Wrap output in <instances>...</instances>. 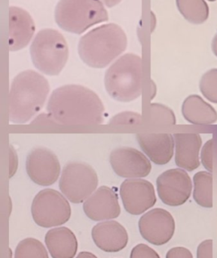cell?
Listing matches in <instances>:
<instances>
[{
	"label": "cell",
	"mask_w": 217,
	"mask_h": 258,
	"mask_svg": "<svg viewBox=\"0 0 217 258\" xmlns=\"http://www.w3.org/2000/svg\"><path fill=\"white\" fill-rule=\"evenodd\" d=\"M50 92L48 80L32 70L23 71L12 80L9 92V121L24 124L43 107Z\"/></svg>",
	"instance_id": "7a4b0ae2"
},
{
	"label": "cell",
	"mask_w": 217,
	"mask_h": 258,
	"mask_svg": "<svg viewBox=\"0 0 217 258\" xmlns=\"http://www.w3.org/2000/svg\"><path fill=\"white\" fill-rule=\"evenodd\" d=\"M30 57L35 68L45 75L53 77L61 73L69 58L67 41L58 30H39L32 41Z\"/></svg>",
	"instance_id": "8992f818"
},
{
	"label": "cell",
	"mask_w": 217,
	"mask_h": 258,
	"mask_svg": "<svg viewBox=\"0 0 217 258\" xmlns=\"http://www.w3.org/2000/svg\"><path fill=\"white\" fill-rule=\"evenodd\" d=\"M214 138L207 141L201 150V159L204 168L212 173L213 171V153Z\"/></svg>",
	"instance_id": "4316f807"
},
{
	"label": "cell",
	"mask_w": 217,
	"mask_h": 258,
	"mask_svg": "<svg viewBox=\"0 0 217 258\" xmlns=\"http://www.w3.org/2000/svg\"><path fill=\"white\" fill-rule=\"evenodd\" d=\"M156 185L159 198L167 206H182L189 200L192 194V180L182 168L167 170L159 176Z\"/></svg>",
	"instance_id": "9c48e42d"
},
{
	"label": "cell",
	"mask_w": 217,
	"mask_h": 258,
	"mask_svg": "<svg viewBox=\"0 0 217 258\" xmlns=\"http://www.w3.org/2000/svg\"><path fill=\"white\" fill-rule=\"evenodd\" d=\"M120 196L126 212L139 215L157 202L154 186L144 179H127L120 186Z\"/></svg>",
	"instance_id": "8fae6325"
},
{
	"label": "cell",
	"mask_w": 217,
	"mask_h": 258,
	"mask_svg": "<svg viewBox=\"0 0 217 258\" xmlns=\"http://www.w3.org/2000/svg\"><path fill=\"white\" fill-rule=\"evenodd\" d=\"M175 163L182 169L193 171L200 166L199 152L202 139L199 134L176 133Z\"/></svg>",
	"instance_id": "ac0fdd59"
},
{
	"label": "cell",
	"mask_w": 217,
	"mask_h": 258,
	"mask_svg": "<svg viewBox=\"0 0 217 258\" xmlns=\"http://www.w3.org/2000/svg\"><path fill=\"white\" fill-rule=\"evenodd\" d=\"M83 210L89 219L95 221L115 219L121 214V207L116 192L107 186L97 189L84 202Z\"/></svg>",
	"instance_id": "5bb4252c"
},
{
	"label": "cell",
	"mask_w": 217,
	"mask_h": 258,
	"mask_svg": "<svg viewBox=\"0 0 217 258\" xmlns=\"http://www.w3.org/2000/svg\"><path fill=\"white\" fill-rule=\"evenodd\" d=\"M9 251H10V258H12V251H11V249H9Z\"/></svg>",
	"instance_id": "8d00e7d4"
},
{
	"label": "cell",
	"mask_w": 217,
	"mask_h": 258,
	"mask_svg": "<svg viewBox=\"0 0 217 258\" xmlns=\"http://www.w3.org/2000/svg\"><path fill=\"white\" fill-rule=\"evenodd\" d=\"M138 226L142 237L158 246L168 243L172 239L176 227L171 214L163 209L149 211L141 217Z\"/></svg>",
	"instance_id": "7c38bea8"
},
{
	"label": "cell",
	"mask_w": 217,
	"mask_h": 258,
	"mask_svg": "<svg viewBox=\"0 0 217 258\" xmlns=\"http://www.w3.org/2000/svg\"><path fill=\"white\" fill-rule=\"evenodd\" d=\"M45 242L52 258H74L78 250L77 236L67 227H57L48 230Z\"/></svg>",
	"instance_id": "d6986e66"
},
{
	"label": "cell",
	"mask_w": 217,
	"mask_h": 258,
	"mask_svg": "<svg viewBox=\"0 0 217 258\" xmlns=\"http://www.w3.org/2000/svg\"><path fill=\"white\" fill-rule=\"evenodd\" d=\"M127 46L125 32L114 23L103 24L80 38L78 53L90 68L102 69L119 57Z\"/></svg>",
	"instance_id": "3957f363"
},
{
	"label": "cell",
	"mask_w": 217,
	"mask_h": 258,
	"mask_svg": "<svg viewBox=\"0 0 217 258\" xmlns=\"http://www.w3.org/2000/svg\"><path fill=\"white\" fill-rule=\"evenodd\" d=\"M46 110L57 125L102 124L105 107L94 91L80 85H66L51 93Z\"/></svg>",
	"instance_id": "6da1fadb"
},
{
	"label": "cell",
	"mask_w": 217,
	"mask_h": 258,
	"mask_svg": "<svg viewBox=\"0 0 217 258\" xmlns=\"http://www.w3.org/2000/svg\"><path fill=\"white\" fill-rule=\"evenodd\" d=\"M185 119L194 125H212L217 122V112L199 95L187 97L182 105Z\"/></svg>",
	"instance_id": "ffe728a7"
},
{
	"label": "cell",
	"mask_w": 217,
	"mask_h": 258,
	"mask_svg": "<svg viewBox=\"0 0 217 258\" xmlns=\"http://www.w3.org/2000/svg\"><path fill=\"white\" fill-rule=\"evenodd\" d=\"M92 236L97 247L105 252H118L124 249L128 242L127 230L115 221L98 223L92 229Z\"/></svg>",
	"instance_id": "e0dca14e"
},
{
	"label": "cell",
	"mask_w": 217,
	"mask_h": 258,
	"mask_svg": "<svg viewBox=\"0 0 217 258\" xmlns=\"http://www.w3.org/2000/svg\"><path fill=\"white\" fill-rule=\"evenodd\" d=\"M142 122V116L131 111H124L118 113L111 118L109 125H134Z\"/></svg>",
	"instance_id": "484cf974"
},
{
	"label": "cell",
	"mask_w": 217,
	"mask_h": 258,
	"mask_svg": "<svg viewBox=\"0 0 217 258\" xmlns=\"http://www.w3.org/2000/svg\"><path fill=\"white\" fill-rule=\"evenodd\" d=\"M100 1H101L106 7L111 9V8L118 6L122 0H100Z\"/></svg>",
	"instance_id": "d6a6232c"
},
{
	"label": "cell",
	"mask_w": 217,
	"mask_h": 258,
	"mask_svg": "<svg viewBox=\"0 0 217 258\" xmlns=\"http://www.w3.org/2000/svg\"><path fill=\"white\" fill-rule=\"evenodd\" d=\"M208 1L213 2V1H215V0H208Z\"/></svg>",
	"instance_id": "74e56055"
},
{
	"label": "cell",
	"mask_w": 217,
	"mask_h": 258,
	"mask_svg": "<svg viewBox=\"0 0 217 258\" xmlns=\"http://www.w3.org/2000/svg\"><path fill=\"white\" fill-rule=\"evenodd\" d=\"M151 23V30L152 32H153L154 31L155 28H156V23H157L156 16H155V14L153 13V12H152Z\"/></svg>",
	"instance_id": "d590c367"
},
{
	"label": "cell",
	"mask_w": 217,
	"mask_h": 258,
	"mask_svg": "<svg viewBox=\"0 0 217 258\" xmlns=\"http://www.w3.org/2000/svg\"><path fill=\"white\" fill-rule=\"evenodd\" d=\"M77 258H98L96 255L89 251H82L78 254Z\"/></svg>",
	"instance_id": "836d02e7"
},
{
	"label": "cell",
	"mask_w": 217,
	"mask_h": 258,
	"mask_svg": "<svg viewBox=\"0 0 217 258\" xmlns=\"http://www.w3.org/2000/svg\"><path fill=\"white\" fill-rule=\"evenodd\" d=\"M179 12L191 24H201L209 17V7L205 0H176Z\"/></svg>",
	"instance_id": "7402d4cb"
},
{
	"label": "cell",
	"mask_w": 217,
	"mask_h": 258,
	"mask_svg": "<svg viewBox=\"0 0 217 258\" xmlns=\"http://www.w3.org/2000/svg\"><path fill=\"white\" fill-rule=\"evenodd\" d=\"M33 221L44 228L58 227L69 221L72 214L67 199L53 189H45L36 194L31 206Z\"/></svg>",
	"instance_id": "ba28073f"
},
{
	"label": "cell",
	"mask_w": 217,
	"mask_h": 258,
	"mask_svg": "<svg viewBox=\"0 0 217 258\" xmlns=\"http://www.w3.org/2000/svg\"><path fill=\"white\" fill-rule=\"evenodd\" d=\"M98 176L89 164L71 162L62 171L59 188L63 195L74 204L84 203L96 191Z\"/></svg>",
	"instance_id": "52a82bcc"
},
{
	"label": "cell",
	"mask_w": 217,
	"mask_h": 258,
	"mask_svg": "<svg viewBox=\"0 0 217 258\" xmlns=\"http://www.w3.org/2000/svg\"><path fill=\"white\" fill-rule=\"evenodd\" d=\"M26 171L32 181L36 184L51 186L60 177V164L52 151L45 147H36L27 156Z\"/></svg>",
	"instance_id": "30bf717a"
},
{
	"label": "cell",
	"mask_w": 217,
	"mask_h": 258,
	"mask_svg": "<svg viewBox=\"0 0 217 258\" xmlns=\"http://www.w3.org/2000/svg\"><path fill=\"white\" fill-rule=\"evenodd\" d=\"M109 162L117 175L124 178L145 177L152 171V164L144 153L132 147H118L112 150Z\"/></svg>",
	"instance_id": "4fadbf2b"
},
{
	"label": "cell",
	"mask_w": 217,
	"mask_h": 258,
	"mask_svg": "<svg viewBox=\"0 0 217 258\" xmlns=\"http://www.w3.org/2000/svg\"><path fill=\"white\" fill-rule=\"evenodd\" d=\"M200 91L206 99L217 104V69L210 70L201 77Z\"/></svg>",
	"instance_id": "cb8c5ba5"
},
{
	"label": "cell",
	"mask_w": 217,
	"mask_h": 258,
	"mask_svg": "<svg viewBox=\"0 0 217 258\" xmlns=\"http://www.w3.org/2000/svg\"><path fill=\"white\" fill-rule=\"evenodd\" d=\"M213 241L211 239L203 241L198 247L197 258H212Z\"/></svg>",
	"instance_id": "f1b7e54d"
},
{
	"label": "cell",
	"mask_w": 217,
	"mask_h": 258,
	"mask_svg": "<svg viewBox=\"0 0 217 258\" xmlns=\"http://www.w3.org/2000/svg\"><path fill=\"white\" fill-rule=\"evenodd\" d=\"M136 138L146 156L156 165H166L172 159L175 142L171 134L139 133Z\"/></svg>",
	"instance_id": "2e32d148"
},
{
	"label": "cell",
	"mask_w": 217,
	"mask_h": 258,
	"mask_svg": "<svg viewBox=\"0 0 217 258\" xmlns=\"http://www.w3.org/2000/svg\"><path fill=\"white\" fill-rule=\"evenodd\" d=\"M31 123L37 125H57L49 113H42L39 115L32 121Z\"/></svg>",
	"instance_id": "1f68e13d"
},
{
	"label": "cell",
	"mask_w": 217,
	"mask_h": 258,
	"mask_svg": "<svg viewBox=\"0 0 217 258\" xmlns=\"http://www.w3.org/2000/svg\"><path fill=\"white\" fill-rule=\"evenodd\" d=\"M18 168V156L16 150L12 145L9 147V177L16 174Z\"/></svg>",
	"instance_id": "4dcf8cb0"
},
{
	"label": "cell",
	"mask_w": 217,
	"mask_h": 258,
	"mask_svg": "<svg viewBox=\"0 0 217 258\" xmlns=\"http://www.w3.org/2000/svg\"><path fill=\"white\" fill-rule=\"evenodd\" d=\"M211 48L213 54L217 57V33L213 37V40H212Z\"/></svg>",
	"instance_id": "e575fe53"
},
{
	"label": "cell",
	"mask_w": 217,
	"mask_h": 258,
	"mask_svg": "<svg viewBox=\"0 0 217 258\" xmlns=\"http://www.w3.org/2000/svg\"><path fill=\"white\" fill-rule=\"evenodd\" d=\"M36 24L30 14L18 6L9 7V50L26 48L34 38Z\"/></svg>",
	"instance_id": "9a60e30c"
},
{
	"label": "cell",
	"mask_w": 217,
	"mask_h": 258,
	"mask_svg": "<svg viewBox=\"0 0 217 258\" xmlns=\"http://www.w3.org/2000/svg\"><path fill=\"white\" fill-rule=\"evenodd\" d=\"M15 258H49L43 244L34 238L21 241L15 249Z\"/></svg>",
	"instance_id": "603a6c76"
},
{
	"label": "cell",
	"mask_w": 217,
	"mask_h": 258,
	"mask_svg": "<svg viewBox=\"0 0 217 258\" xmlns=\"http://www.w3.org/2000/svg\"><path fill=\"white\" fill-rule=\"evenodd\" d=\"M213 174L201 171L194 175L193 198L201 207L213 208Z\"/></svg>",
	"instance_id": "44dd1931"
},
{
	"label": "cell",
	"mask_w": 217,
	"mask_h": 258,
	"mask_svg": "<svg viewBox=\"0 0 217 258\" xmlns=\"http://www.w3.org/2000/svg\"><path fill=\"white\" fill-rule=\"evenodd\" d=\"M106 8L100 0H59L54 20L63 31L83 34L93 26L108 21Z\"/></svg>",
	"instance_id": "5b68a950"
},
{
	"label": "cell",
	"mask_w": 217,
	"mask_h": 258,
	"mask_svg": "<svg viewBox=\"0 0 217 258\" xmlns=\"http://www.w3.org/2000/svg\"><path fill=\"white\" fill-rule=\"evenodd\" d=\"M104 84L115 101L130 102L142 92V60L140 56L127 53L117 59L106 71Z\"/></svg>",
	"instance_id": "277c9868"
},
{
	"label": "cell",
	"mask_w": 217,
	"mask_h": 258,
	"mask_svg": "<svg viewBox=\"0 0 217 258\" xmlns=\"http://www.w3.org/2000/svg\"><path fill=\"white\" fill-rule=\"evenodd\" d=\"M166 258H193L192 253L184 247H175L167 253Z\"/></svg>",
	"instance_id": "f546056e"
},
{
	"label": "cell",
	"mask_w": 217,
	"mask_h": 258,
	"mask_svg": "<svg viewBox=\"0 0 217 258\" xmlns=\"http://www.w3.org/2000/svg\"><path fill=\"white\" fill-rule=\"evenodd\" d=\"M150 121L153 123L176 125V116L169 107L159 103L150 104Z\"/></svg>",
	"instance_id": "d4e9b609"
},
{
	"label": "cell",
	"mask_w": 217,
	"mask_h": 258,
	"mask_svg": "<svg viewBox=\"0 0 217 258\" xmlns=\"http://www.w3.org/2000/svg\"><path fill=\"white\" fill-rule=\"evenodd\" d=\"M130 258H160V256L148 245L139 244L132 249Z\"/></svg>",
	"instance_id": "83f0119b"
}]
</instances>
